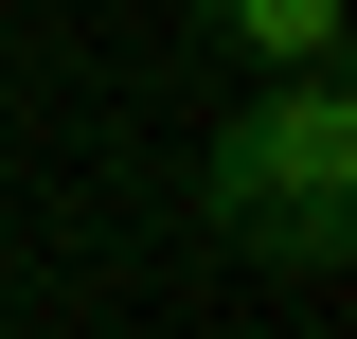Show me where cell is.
I'll use <instances>...</instances> for the list:
<instances>
[{"label": "cell", "mask_w": 357, "mask_h": 339, "mask_svg": "<svg viewBox=\"0 0 357 339\" xmlns=\"http://www.w3.org/2000/svg\"><path fill=\"white\" fill-rule=\"evenodd\" d=\"M197 232L286 286H340L357 268V89H250L197 161Z\"/></svg>", "instance_id": "1"}, {"label": "cell", "mask_w": 357, "mask_h": 339, "mask_svg": "<svg viewBox=\"0 0 357 339\" xmlns=\"http://www.w3.org/2000/svg\"><path fill=\"white\" fill-rule=\"evenodd\" d=\"M215 54L268 89H340V0H215Z\"/></svg>", "instance_id": "2"}]
</instances>
